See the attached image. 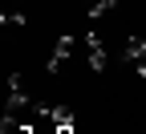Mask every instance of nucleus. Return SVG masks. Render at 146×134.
Listing matches in <instances>:
<instances>
[{"label": "nucleus", "instance_id": "f257e3e1", "mask_svg": "<svg viewBox=\"0 0 146 134\" xmlns=\"http://www.w3.org/2000/svg\"><path fill=\"white\" fill-rule=\"evenodd\" d=\"M77 53V41H73V37H57V45H53V53H49V61H45V69L49 73H57L69 57Z\"/></svg>", "mask_w": 146, "mask_h": 134}, {"label": "nucleus", "instance_id": "f03ea898", "mask_svg": "<svg viewBox=\"0 0 146 134\" xmlns=\"http://www.w3.org/2000/svg\"><path fill=\"white\" fill-rule=\"evenodd\" d=\"M85 57H89V69H94V73L106 69V45H102V37H98V33H89V37H85Z\"/></svg>", "mask_w": 146, "mask_h": 134}, {"label": "nucleus", "instance_id": "7ed1b4c3", "mask_svg": "<svg viewBox=\"0 0 146 134\" xmlns=\"http://www.w3.org/2000/svg\"><path fill=\"white\" fill-rule=\"evenodd\" d=\"M45 114H49L57 126H73V110H69V106H45Z\"/></svg>", "mask_w": 146, "mask_h": 134}, {"label": "nucleus", "instance_id": "20e7f679", "mask_svg": "<svg viewBox=\"0 0 146 134\" xmlns=\"http://www.w3.org/2000/svg\"><path fill=\"white\" fill-rule=\"evenodd\" d=\"M142 53H146V37H130V41H126V61L134 65Z\"/></svg>", "mask_w": 146, "mask_h": 134}, {"label": "nucleus", "instance_id": "39448f33", "mask_svg": "<svg viewBox=\"0 0 146 134\" xmlns=\"http://www.w3.org/2000/svg\"><path fill=\"white\" fill-rule=\"evenodd\" d=\"M114 4H118V0H98V4H94V8H89V16H106V12H110V8H114Z\"/></svg>", "mask_w": 146, "mask_h": 134}, {"label": "nucleus", "instance_id": "423d86ee", "mask_svg": "<svg viewBox=\"0 0 146 134\" xmlns=\"http://www.w3.org/2000/svg\"><path fill=\"white\" fill-rule=\"evenodd\" d=\"M57 134H73V126H57Z\"/></svg>", "mask_w": 146, "mask_h": 134}]
</instances>
